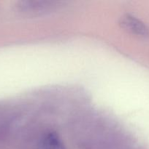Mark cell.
I'll use <instances>...</instances> for the list:
<instances>
[{"instance_id": "6da1fadb", "label": "cell", "mask_w": 149, "mask_h": 149, "mask_svg": "<svg viewBox=\"0 0 149 149\" xmlns=\"http://www.w3.org/2000/svg\"><path fill=\"white\" fill-rule=\"evenodd\" d=\"M121 26L128 31L141 37L149 36V29L143 22L130 15H126L121 18Z\"/></svg>"}, {"instance_id": "7a4b0ae2", "label": "cell", "mask_w": 149, "mask_h": 149, "mask_svg": "<svg viewBox=\"0 0 149 149\" xmlns=\"http://www.w3.org/2000/svg\"><path fill=\"white\" fill-rule=\"evenodd\" d=\"M42 145L44 149H65L61 140L55 132L47 134L42 139Z\"/></svg>"}]
</instances>
